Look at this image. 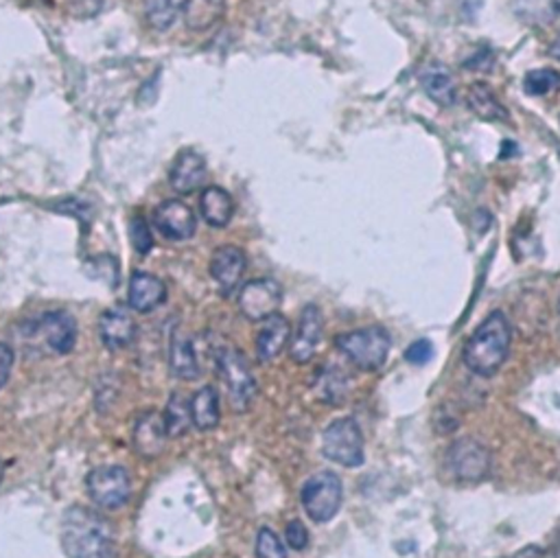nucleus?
Here are the masks:
<instances>
[{
	"mask_svg": "<svg viewBox=\"0 0 560 558\" xmlns=\"http://www.w3.org/2000/svg\"><path fill=\"white\" fill-rule=\"evenodd\" d=\"M99 336L110 351H121L134 342L136 323L125 307H112L99 320Z\"/></svg>",
	"mask_w": 560,
	"mask_h": 558,
	"instance_id": "obj_18",
	"label": "nucleus"
},
{
	"mask_svg": "<svg viewBox=\"0 0 560 558\" xmlns=\"http://www.w3.org/2000/svg\"><path fill=\"white\" fill-rule=\"evenodd\" d=\"M322 453L331 462L355 469L362 466L364 456V434L355 418H338L322 434Z\"/></svg>",
	"mask_w": 560,
	"mask_h": 558,
	"instance_id": "obj_6",
	"label": "nucleus"
},
{
	"mask_svg": "<svg viewBox=\"0 0 560 558\" xmlns=\"http://www.w3.org/2000/svg\"><path fill=\"white\" fill-rule=\"evenodd\" d=\"M217 373L226 386L230 408L234 412H247L256 399L258 388L245 355L234 347L217 351Z\"/></svg>",
	"mask_w": 560,
	"mask_h": 558,
	"instance_id": "obj_4",
	"label": "nucleus"
},
{
	"mask_svg": "<svg viewBox=\"0 0 560 558\" xmlns=\"http://www.w3.org/2000/svg\"><path fill=\"white\" fill-rule=\"evenodd\" d=\"M523 90L534 97H543L560 90V73L551 69H534L523 80Z\"/></svg>",
	"mask_w": 560,
	"mask_h": 558,
	"instance_id": "obj_28",
	"label": "nucleus"
},
{
	"mask_svg": "<svg viewBox=\"0 0 560 558\" xmlns=\"http://www.w3.org/2000/svg\"><path fill=\"white\" fill-rule=\"evenodd\" d=\"M256 558H288L285 543L269 527H260L256 534Z\"/></svg>",
	"mask_w": 560,
	"mask_h": 558,
	"instance_id": "obj_29",
	"label": "nucleus"
},
{
	"mask_svg": "<svg viewBox=\"0 0 560 558\" xmlns=\"http://www.w3.org/2000/svg\"><path fill=\"white\" fill-rule=\"evenodd\" d=\"M512 10L525 25L549 27L560 21V0H512Z\"/></svg>",
	"mask_w": 560,
	"mask_h": 558,
	"instance_id": "obj_23",
	"label": "nucleus"
},
{
	"mask_svg": "<svg viewBox=\"0 0 560 558\" xmlns=\"http://www.w3.org/2000/svg\"><path fill=\"white\" fill-rule=\"evenodd\" d=\"M512 344V325L503 312H492L466 340L462 351L464 366L479 375L492 377L506 364Z\"/></svg>",
	"mask_w": 560,
	"mask_h": 558,
	"instance_id": "obj_2",
	"label": "nucleus"
},
{
	"mask_svg": "<svg viewBox=\"0 0 560 558\" xmlns=\"http://www.w3.org/2000/svg\"><path fill=\"white\" fill-rule=\"evenodd\" d=\"M12 368H14V351L10 344L0 342V390L8 386Z\"/></svg>",
	"mask_w": 560,
	"mask_h": 558,
	"instance_id": "obj_33",
	"label": "nucleus"
},
{
	"mask_svg": "<svg viewBox=\"0 0 560 558\" xmlns=\"http://www.w3.org/2000/svg\"><path fill=\"white\" fill-rule=\"evenodd\" d=\"M490 464V451L475 438H460L447 451V469L460 482L486 480Z\"/></svg>",
	"mask_w": 560,
	"mask_h": 558,
	"instance_id": "obj_9",
	"label": "nucleus"
},
{
	"mask_svg": "<svg viewBox=\"0 0 560 558\" xmlns=\"http://www.w3.org/2000/svg\"><path fill=\"white\" fill-rule=\"evenodd\" d=\"M199 208H202L204 221L212 228H226L234 215V202L230 193L219 186H208L202 191Z\"/></svg>",
	"mask_w": 560,
	"mask_h": 558,
	"instance_id": "obj_22",
	"label": "nucleus"
},
{
	"mask_svg": "<svg viewBox=\"0 0 560 558\" xmlns=\"http://www.w3.org/2000/svg\"><path fill=\"white\" fill-rule=\"evenodd\" d=\"M191 416H193V425L199 432H210L219 425V421H221L219 395L212 386H206L199 392H195V397L191 401Z\"/></svg>",
	"mask_w": 560,
	"mask_h": 558,
	"instance_id": "obj_24",
	"label": "nucleus"
},
{
	"mask_svg": "<svg viewBox=\"0 0 560 558\" xmlns=\"http://www.w3.org/2000/svg\"><path fill=\"white\" fill-rule=\"evenodd\" d=\"M247 269L245 252L236 245H221L212 252L210 258V276L217 283L219 292L223 296H230L236 292V288L243 281V274Z\"/></svg>",
	"mask_w": 560,
	"mask_h": 558,
	"instance_id": "obj_11",
	"label": "nucleus"
},
{
	"mask_svg": "<svg viewBox=\"0 0 560 558\" xmlns=\"http://www.w3.org/2000/svg\"><path fill=\"white\" fill-rule=\"evenodd\" d=\"M184 10V0H145V16L151 29L167 32Z\"/></svg>",
	"mask_w": 560,
	"mask_h": 558,
	"instance_id": "obj_26",
	"label": "nucleus"
},
{
	"mask_svg": "<svg viewBox=\"0 0 560 558\" xmlns=\"http://www.w3.org/2000/svg\"><path fill=\"white\" fill-rule=\"evenodd\" d=\"M167 425L162 414L145 412L134 425V447L143 458H158L167 447Z\"/></svg>",
	"mask_w": 560,
	"mask_h": 558,
	"instance_id": "obj_15",
	"label": "nucleus"
},
{
	"mask_svg": "<svg viewBox=\"0 0 560 558\" xmlns=\"http://www.w3.org/2000/svg\"><path fill=\"white\" fill-rule=\"evenodd\" d=\"M127 299H130V307L134 312L149 314L165 303L167 288L158 276H154L149 271H136L130 281Z\"/></svg>",
	"mask_w": 560,
	"mask_h": 558,
	"instance_id": "obj_16",
	"label": "nucleus"
},
{
	"mask_svg": "<svg viewBox=\"0 0 560 558\" xmlns=\"http://www.w3.org/2000/svg\"><path fill=\"white\" fill-rule=\"evenodd\" d=\"M3 475H5V464L0 462V480H3Z\"/></svg>",
	"mask_w": 560,
	"mask_h": 558,
	"instance_id": "obj_36",
	"label": "nucleus"
},
{
	"mask_svg": "<svg viewBox=\"0 0 560 558\" xmlns=\"http://www.w3.org/2000/svg\"><path fill=\"white\" fill-rule=\"evenodd\" d=\"M104 0H71V12L77 19H93L101 12Z\"/></svg>",
	"mask_w": 560,
	"mask_h": 558,
	"instance_id": "obj_34",
	"label": "nucleus"
},
{
	"mask_svg": "<svg viewBox=\"0 0 560 558\" xmlns=\"http://www.w3.org/2000/svg\"><path fill=\"white\" fill-rule=\"evenodd\" d=\"M285 534H288V543H290L292 549H299V551H301V549H305V547L309 545V530H307V525H305L303 521H299V519H294V521L288 523Z\"/></svg>",
	"mask_w": 560,
	"mask_h": 558,
	"instance_id": "obj_32",
	"label": "nucleus"
},
{
	"mask_svg": "<svg viewBox=\"0 0 560 558\" xmlns=\"http://www.w3.org/2000/svg\"><path fill=\"white\" fill-rule=\"evenodd\" d=\"M130 239H132V245L138 254H149L151 247H154V236H151V230H149V221L141 215H136L132 221H130Z\"/></svg>",
	"mask_w": 560,
	"mask_h": 558,
	"instance_id": "obj_30",
	"label": "nucleus"
},
{
	"mask_svg": "<svg viewBox=\"0 0 560 558\" xmlns=\"http://www.w3.org/2000/svg\"><path fill=\"white\" fill-rule=\"evenodd\" d=\"M466 104H468V110L482 121H488V123L510 121V112L506 110V106L488 84H482V82L473 84L466 93Z\"/></svg>",
	"mask_w": 560,
	"mask_h": 558,
	"instance_id": "obj_21",
	"label": "nucleus"
},
{
	"mask_svg": "<svg viewBox=\"0 0 560 558\" xmlns=\"http://www.w3.org/2000/svg\"><path fill=\"white\" fill-rule=\"evenodd\" d=\"M60 541L69 558H114L117 554L112 523L86 506H71L64 512Z\"/></svg>",
	"mask_w": 560,
	"mask_h": 558,
	"instance_id": "obj_1",
	"label": "nucleus"
},
{
	"mask_svg": "<svg viewBox=\"0 0 560 558\" xmlns=\"http://www.w3.org/2000/svg\"><path fill=\"white\" fill-rule=\"evenodd\" d=\"M325 320L318 305H307L301 314L296 333H292L290 340V357L296 364H309L318 351V344L322 340Z\"/></svg>",
	"mask_w": 560,
	"mask_h": 558,
	"instance_id": "obj_12",
	"label": "nucleus"
},
{
	"mask_svg": "<svg viewBox=\"0 0 560 558\" xmlns=\"http://www.w3.org/2000/svg\"><path fill=\"white\" fill-rule=\"evenodd\" d=\"M547 53H549V58H553L556 62H560V36L549 45V49H547Z\"/></svg>",
	"mask_w": 560,
	"mask_h": 558,
	"instance_id": "obj_35",
	"label": "nucleus"
},
{
	"mask_svg": "<svg viewBox=\"0 0 560 558\" xmlns=\"http://www.w3.org/2000/svg\"><path fill=\"white\" fill-rule=\"evenodd\" d=\"M169 366H171V373L182 381H195L202 373L193 349V340L180 327L173 329L169 340Z\"/></svg>",
	"mask_w": 560,
	"mask_h": 558,
	"instance_id": "obj_20",
	"label": "nucleus"
},
{
	"mask_svg": "<svg viewBox=\"0 0 560 558\" xmlns=\"http://www.w3.org/2000/svg\"><path fill=\"white\" fill-rule=\"evenodd\" d=\"M182 14L191 32H206L221 19L223 0H184Z\"/></svg>",
	"mask_w": 560,
	"mask_h": 558,
	"instance_id": "obj_25",
	"label": "nucleus"
},
{
	"mask_svg": "<svg viewBox=\"0 0 560 558\" xmlns=\"http://www.w3.org/2000/svg\"><path fill=\"white\" fill-rule=\"evenodd\" d=\"M280 303H283V290L271 278H256L239 292V310L252 323H263L278 314Z\"/></svg>",
	"mask_w": 560,
	"mask_h": 558,
	"instance_id": "obj_10",
	"label": "nucleus"
},
{
	"mask_svg": "<svg viewBox=\"0 0 560 558\" xmlns=\"http://www.w3.org/2000/svg\"><path fill=\"white\" fill-rule=\"evenodd\" d=\"M292 340V325L285 316L273 314L263 320V327L256 336V355L260 362H271L288 349Z\"/></svg>",
	"mask_w": 560,
	"mask_h": 558,
	"instance_id": "obj_14",
	"label": "nucleus"
},
{
	"mask_svg": "<svg viewBox=\"0 0 560 558\" xmlns=\"http://www.w3.org/2000/svg\"><path fill=\"white\" fill-rule=\"evenodd\" d=\"M301 499L312 521L316 523L331 521L340 512L342 499H344V486L340 475L333 471H320L312 475L303 486Z\"/></svg>",
	"mask_w": 560,
	"mask_h": 558,
	"instance_id": "obj_5",
	"label": "nucleus"
},
{
	"mask_svg": "<svg viewBox=\"0 0 560 558\" xmlns=\"http://www.w3.org/2000/svg\"><path fill=\"white\" fill-rule=\"evenodd\" d=\"M162 418H165L169 438H180L188 432V427L193 425V416H191V403L184 399V395L180 392L171 395Z\"/></svg>",
	"mask_w": 560,
	"mask_h": 558,
	"instance_id": "obj_27",
	"label": "nucleus"
},
{
	"mask_svg": "<svg viewBox=\"0 0 560 558\" xmlns=\"http://www.w3.org/2000/svg\"><path fill=\"white\" fill-rule=\"evenodd\" d=\"M336 347L355 368L375 373L388 362L392 338L384 327H366L338 336Z\"/></svg>",
	"mask_w": 560,
	"mask_h": 558,
	"instance_id": "obj_3",
	"label": "nucleus"
},
{
	"mask_svg": "<svg viewBox=\"0 0 560 558\" xmlns=\"http://www.w3.org/2000/svg\"><path fill=\"white\" fill-rule=\"evenodd\" d=\"M206 180V160L197 151H182L169 171V182L175 193H195Z\"/></svg>",
	"mask_w": 560,
	"mask_h": 558,
	"instance_id": "obj_19",
	"label": "nucleus"
},
{
	"mask_svg": "<svg viewBox=\"0 0 560 558\" xmlns=\"http://www.w3.org/2000/svg\"><path fill=\"white\" fill-rule=\"evenodd\" d=\"M156 228L171 241H186L197 230L195 213L180 199H167L154 210Z\"/></svg>",
	"mask_w": 560,
	"mask_h": 558,
	"instance_id": "obj_13",
	"label": "nucleus"
},
{
	"mask_svg": "<svg viewBox=\"0 0 560 558\" xmlns=\"http://www.w3.org/2000/svg\"><path fill=\"white\" fill-rule=\"evenodd\" d=\"M86 488H88L90 499L99 508L117 510L130 499L132 480H130V473L123 466L106 464V466H97L95 471L88 473Z\"/></svg>",
	"mask_w": 560,
	"mask_h": 558,
	"instance_id": "obj_8",
	"label": "nucleus"
},
{
	"mask_svg": "<svg viewBox=\"0 0 560 558\" xmlns=\"http://www.w3.org/2000/svg\"><path fill=\"white\" fill-rule=\"evenodd\" d=\"M423 93L438 106L442 108H451L458 99V86L453 80V73L440 64V62H429L427 66H423V71L418 73Z\"/></svg>",
	"mask_w": 560,
	"mask_h": 558,
	"instance_id": "obj_17",
	"label": "nucleus"
},
{
	"mask_svg": "<svg viewBox=\"0 0 560 558\" xmlns=\"http://www.w3.org/2000/svg\"><path fill=\"white\" fill-rule=\"evenodd\" d=\"M27 338L56 355H69L77 344V323L66 312H49L27 325Z\"/></svg>",
	"mask_w": 560,
	"mask_h": 558,
	"instance_id": "obj_7",
	"label": "nucleus"
},
{
	"mask_svg": "<svg viewBox=\"0 0 560 558\" xmlns=\"http://www.w3.org/2000/svg\"><path fill=\"white\" fill-rule=\"evenodd\" d=\"M434 357V344L429 340H416L414 344L407 347L405 360L414 366H425Z\"/></svg>",
	"mask_w": 560,
	"mask_h": 558,
	"instance_id": "obj_31",
	"label": "nucleus"
}]
</instances>
